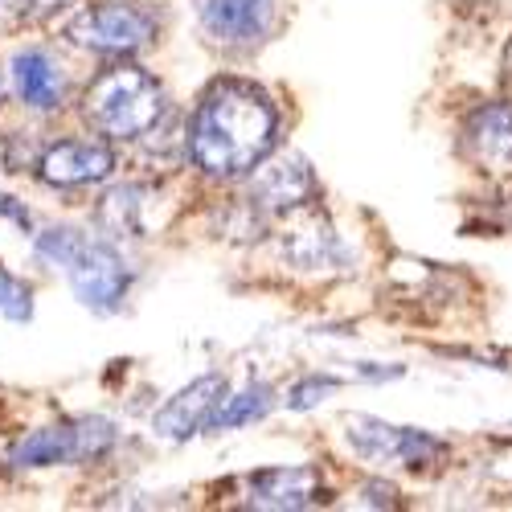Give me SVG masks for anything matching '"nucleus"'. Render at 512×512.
<instances>
[{"mask_svg":"<svg viewBox=\"0 0 512 512\" xmlns=\"http://www.w3.org/2000/svg\"><path fill=\"white\" fill-rule=\"evenodd\" d=\"M164 115V87L136 62H115L82 91V119L111 140H144Z\"/></svg>","mask_w":512,"mask_h":512,"instance_id":"obj_2","label":"nucleus"},{"mask_svg":"<svg viewBox=\"0 0 512 512\" xmlns=\"http://www.w3.org/2000/svg\"><path fill=\"white\" fill-rule=\"evenodd\" d=\"M62 275L74 287V300L91 308L95 316H111L123 308L127 287H132V267L107 238H82L74 259L62 267Z\"/></svg>","mask_w":512,"mask_h":512,"instance_id":"obj_5","label":"nucleus"},{"mask_svg":"<svg viewBox=\"0 0 512 512\" xmlns=\"http://www.w3.org/2000/svg\"><path fill=\"white\" fill-rule=\"evenodd\" d=\"M340 390V381L332 377V373H312V377H300L295 386L287 390V410H295V414H308V410H316L328 394H336Z\"/></svg>","mask_w":512,"mask_h":512,"instance_id":"obj_19","label":"nucleus"},{"mask_svg":"<svg viewBox=\"0 0 512 512\" xmlns=\"http://www.w3.org/2000/svg\"><path fill=\"white\" fill-rule=\"evenodd\" d=\"M82 238H87V234L74 230V226H50L46 234L33 238V259L41 267H50V271H62L74 259V250L82 246Z\"/></svg>","mask_w":512,"mask_h":512,"instance_id":"obj_17","label":"nucleus"},{"mask_svg":"<svg viewBox=\"0 0 512 512\" xmlns=\"http://www.w3.org/2000/svg\"><path fill=\"white\" fill-rule=\"evenodd\" d=\"M279 25V0H201V29L213 46L250 54L271 41Z\"/></svg>","mask_w":512,"mask_h":512,"instance_id":"obj_6","label":"nucleus"},{"mask_svg":"<svg viewBox=\"0 0 512 512\" xmlns=\"http://www.w3.org/2000/svg\"><path fill=\"white\" fill-rule=\"evenodd\" d=\"M271 406H275V390L267 386V381H250V386L238 390V394L226 390V398L213 406L205 431H238V426H250V422L267 418Z\"/></svg>","mask_w":512,"mask_h":512,"instance_id":"obj_14","label":"nucleus"},{"mask_svg":"<svg viewBox=\"0 0 512 512\" xmlns=\"http://www.w3.org/2000/svg\"><path fill=\"white\" fill-rule=\"evenodd\" d=\"M17 5H21V13H25V17H41V13L62 9L66 0H17Z\"/></svg>","mask_w":512,"mask_h":512,"instance_id":"obj_21","label":"nucleus"},{"mask_svg":"<svg viewBox=\"0 0 512 512\" xmlns=\"http://www.w3.org/2000/svg\"><path fill=\"white\" fill-rule=\"evenodd\" d=\"M250 173H254L250 205H259V209H300L316 197V177L304 156L259 160Z\"/></svg>","mask_w":512,"mask_h":512,"instance_id":"obj_10","label":"nucleus"},{"mask_svg":"<svg viewBox=\"0 0 512 512\" xmlns=\"http://www.w3.org/2000/svg\"><path fill=\"white\" fill-rule=\"evenodd\" d=\"M144 197L148 189L140 185H119L111 189L103 201H99V226L111 234V238H136L144 226H140V209H144Z\"/></svg>","mask_w":512,"mask_h":512,"instance_id":"obj_15","label":"nucleus"},{"mask_svg":"<svg viewBox=\"0 0 512 512\" xmlns=\"http://www.w3.org/2000/svg\"><path fill=\"white\" fill-rule=\"evenodd\" d=\"M345 439L369 463H406V467H418L426 459L443 455V443L435 435L414 431V426H390V422L369 418V414H349L345 418Z\"/></svg>","mask_w":512,"mask_h":512,"instance_id":"obj_7","label":"nucleus"},{"mask_svg":"<svg viewBox=\"0 0 512 512\" xmlns=\"http://www.w3.org/2000/svg\"><path fill=\"white\" fill-rule=\"evenodd\" d=\"M250 508L295 512L320 500V472L316 467H267V472L246 480Z\"/></svg>","mask_w":512,"mask_h":512,"instance_id":"obj_11","label":"nucleus"},{"mask_svg":"<svg viewBox=\"0 0 512 512\" xmlns=\"http://www.w3.org/2000/svg\"><path fill=\"white\" fill-rule=\"evenodd\" d=\"M156 33V13L140 0H95V5L78 9L66 25L70 46L103 58H132L152 46Z\"/></svg>","mask_w":512,"mask_h":512,"instance_id":"obj_3","label":"nucleus"},{"mask_svg":"<svg viewBox=\"0 0 512 512\" xmlns=\"http://www.w3.org/2000/svg\"><path fill=\"white\" fill-rule=\"evenodd\" d=\"M279 140L275 99L246 78H218L189 119V160L213 181H238L267 160Z\"/></svg>","mask_w":512,"mask_h":512,"instance_id":"obj_1","label":"nucleus"},{"mask_svg":"<svg viewBox=\"0 0 512 512\" xmlns=\"http://www.w3.org/2000/svg\"><path fill=\"white\" fill-rule=\"evenodd\" d=\"M226 377L222 373H205L197 381H189L185 390H177L173 398H168L156 414H152V431L168 443H189L193 435L205 431V422L213 414V406H218L226 398Z\"/></svg>","mask_w":512,"mask_h":512,"instance_id":"obj_9","label":"nucleus"},{"mask_svg":"<svg viewBox=\"0 0 512 512\" xmlns=\"http://www.w3.org/2000/svg\"><path fill=\"white\" fill-rule=\"evenodd\" d=\"M0 316L13 320V324L33 320V287L5 267H0Z\"/></svg>","mask_w":512,"mask_h":512,"instance_id":"obj_18","label":"nucleus"},{"mask_svg":"<svg viewBox=\"0 0 512 512\" xmlns=\"http://www.w3.org/2000/svg\"><path fill=\"white\" fill-rule=\"evenodd\" d=\"M111 173H115V152L103 140H58L37 160V177L54 189L103 185Z\"/></svg>","mask_w":512,"mask_h":512,"instance_id":"obj_8","label":"nucleus"},{"mask_svg":"<svg viewBox=\"0 0 512 512\" xmlns=\"http://www.w3.org/2000/svg\"><path fill=\"white\" fill-rule=\"evenodd\" d=\"M463 144L488 173H512V103H488L463 127Z\"/></svg>","mask_w":512,"mask_h":512,"instance_id":"obj_12","label":"nucleus"},{"mask_svg":"<svg viewBox=\"0 0 512 512\" xmlns=\"http://www.w3.org/2000/svg\"><path fill=\"white\" fill-rule=\"evenodd\" d=\"M17 99L33 111H58L66 103V74L46 50H21L9 66Z\"/></svg>","mask_w":512,"mask_h":512,"instance_id":"obj_13","label":"nucleus"},{"mask_svg":"<svg viewBox=\"0 0 512 512\" xmlns=\"http://www.w3.org/2000/svg\"><path fill=\"white\" fill-rule=\"evenodd\" d=\"M0 218H9V222H17L21 230H29V209H25V201H17V197H9V193H0Z\"/></svg>","mask_w":512,"mask_h":512,"instance_id":"obj_20","label":"nucleus"},{"mask_svg":"<svg viewBox=\"0 0 512 512\" xmlns=\"http://www.w3.org/2000/svg\"><path fill=\"white\" fill-rule=\"evenodd\" d=\"M111 443H115V426L107 418H74V422H58V426H41V431H29L25 439H17L9 451V463L17 472L70 467V463L99 459Z\"/></svg>","mask_w":512,"mask_h":512,"instance_id":"obj_4","label":"nucleus"},{"mask_svg":"<svg viewBox=\"0 0 512 512\" xmlns=\"http://www.w3.org/2000/svg\"><path fill=\"white\" fill-rule=\"evenodd\" d=\"M287 254L300 267H320L328 259H340V242L328 230H320V222L316 226H295V230H287Z\"/></svg>","mask_w":512,"mask_h":512,"instance_id":"obj_16","label":"nucleus"}]
</instances>
